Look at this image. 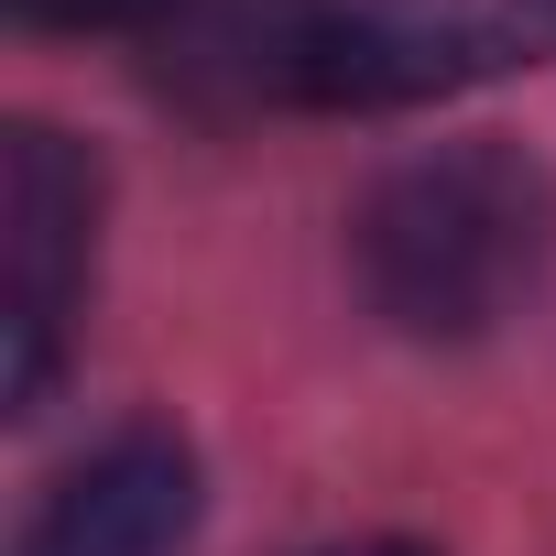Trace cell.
<instances>
[{
    "label": "cell",
    "mask_w": 556,
    "mask_h": 556,
    "mask_svg": "<svg viewBox=\"0 0 556 556\" xmlns=\"http://www.w3.org/2000/svg\"><path fill=\"white\" fill-rule=\"evenodd\" d=\"M328 556H426V545H404V534H371V545H328Z\"/></svg>",
    "instance_id": "6"
},
{
    "label": "cell",
    "mask_w": 556,
    "mask_h": 556,
    "mask_svg": "<svg viewBox=\"0 0 556 556\" xmlns=\"http://www.w3.org/2000/svg\"><path fill=\"white\" fill-rule=\"evenodd\" d=\"M88 251H99V164L45 131L12 121L0 142V339H12V404H45L66 317L88 295Z\"/></svg>",
    "instance_id": "3"
},
{
    "label": "cell",
    "mask_w": 556,
    "mask_h": 556,
    "mask_svg": "<svg viewBox=\"0 0 556 556\" xmlns=\"http://www.w3.org/2000/svg\"><path fill=\"white\" fill-rule=\"evenodd\" d=\"M545 251H556V186L523 142H437L393 164L350 218L361 295L404 339H491L545 285Z\"/></svg>",
    "instance_id": "1"
},
{
    "label": "cell",
    "mask_w": 556,
    "mask_h": 556,
    "mask_svg": "<svg viewBox=\"0 0 556 556\" xmlns=\"http://www.w3.org/2000/svg\"><path fill=\"white\" fill-rule=\"evenodd\" d=\"M23 23H55V34H142V23H175L197 0H12Z\"/></svg>",
    "instance_id": "5"
},
{
    "label": "cell",
    "mask_w": 556,
    "mask_h": 556,
    "mask_svg": "<svg viewBox=\"0 0 556 556\" xmlns=\"http://www.w3.org/2000/svg\"><path fill=\"white\" fill-rule=\"evenodd\" d=\"M556 55V0H229L207 66L285 110H404Z\"/></svg>",
    "instance_id": "2"
},
{
    "label": "cell",
    "mask_w": 556,
    "mask_h": 556,
    "mask_svg": "<svg viewBox=\"0 0 556 556\" xmlns=\"http://www.w3.org/2000/svg\"><path fill=\"white\" fill-rule=\"evenodd\" d=\"M186 523H197V447L175 426H121L45 491L23 556H175Z\"/></svg>",
    "instance_id": "4"
}]
</instances>
